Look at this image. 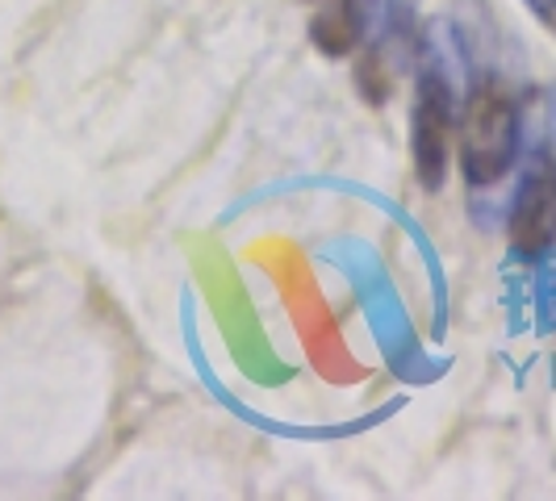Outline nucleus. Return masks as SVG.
I'll list each match as a JSON object with an SVG mask.
<instances>
[{"label": "nucleus", "instance_id": "obj_1", "mask_svg": "<svg viewBox=\"0 0 556 501\" xmlns=\"http://www.w3.org/2000/svg\"><path fill=\"white\" fill-rule=\"evenodd\" d=\"M523 151V117L498 80H477L460 113V171L469 189H490L510 176Z\"/></svg>", "mask_w": 556, "mask_h": 501}, {"label": "nucleus", "instance_id": "obj_2", "mask_svg": "<svg viewBox=\"0 0 556 501\" xmlns=\"http://www.w3.org/2000/svg\"><path fill=\"white\" fill-rule=\"evenodd\" d=\"M456 88L431 72L418 67V92L410 110V159L415 176L427 193H440L447 180V155H452V121H456Z\"/></svg>", "mask_w": 556, "mask_h": 501}, {"label": "nucleus", "instance_id": "obj_3", "mask_svg": "<svg viewBox=\"0 0 556 501\" xmlns=\"http://www.w3.org/2000/svg\"><path fill=\"white\" fill-rule=\"evenodd\" d=\"M515 259H544L556 243V167L531 159L506 218Z\"/></svg>", "mask_w": 556, "mask_h": 501}, {"label": "nucleus", "instance_id": "obj_4", "mask_svg": "<svg viewBox=\"0 0 556 501\" xmlns=\"http://www.w3.org/2000/svg\"><path fill=\"white\" fill-rule=\"evenodd\" d=\"M406 67L397 63L386 42H377V47H364L361 63H356V84H361V97L372 105V110H381V105H390L393 88H397V76H402Z\"/></svg>", "mask_w": 556, "mask_h": 501}, {"label": "nucleus", "instance_id": "obj_5", "mask_svg": "<svg viewBox=\"0 0 556 501\" xmlns=\"http://www.w3.org/2000/svg\"><path fill=\"white\" fill-rule=\"evenodd\" d=\"M309 42H314L327 59H348L356 47H361L356 26H352V17H348L343 0H339L334 9H323V13L309 22Z\"/></svg>", "mask_w": 556, "mask_h": 501}, {"label": "nucleus", "instance_id": "obj_6", "mask_svg": "<svg viewBox=\"0 0 556 501\" xmlns=\"http://www.w3.org/2000/svg\"><path fill=\"white\" fill-rule=\"evenodd\" d=\"M361 47H377L390 34L393 17H397V0H343Z\"/></svg>", "mask_w": 556, "mask_h": 501}, {"label": "nucleus", "instance_id": "obj_7", "mask_svg": "<svg viewBox=\"0 0 556 501\" xmlns=\"http://www.w3.org/2000/svg\"><path fill=\"white\" fill-rule=\"evenodd\" d=\"M531 159H544L556 167V84L540 92L535 101V142H531Z\"/></svg>", "mask_w": 556, "mask_h": 501}, {"label": "nucleus", "instance_id": "obj_8", "mask_svg": "<svg viewBox=\"0 0 556 501\" xmlns=\"http://www.w3.org/2000/svg\"><path fill=\"white\" fill-rule=\"evenodd\" d=\"M523 4H528L531 17H535V22L556 38V0H523Z\"/></svg>", "mask_w": 556, "mask_h": 501}]
</instances>
